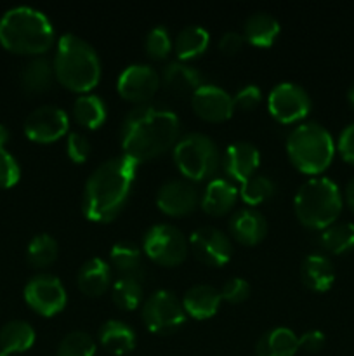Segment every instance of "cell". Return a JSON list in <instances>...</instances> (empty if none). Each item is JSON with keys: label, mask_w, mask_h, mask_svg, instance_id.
I'll use <instances>...</instances> for the list:
<instances>
[{"label": "cell", "mask_w": 354, "mask_h": 356, "mask_svg": "<svg viewBox=\"0 0 354 356\" xmlns=\"http://www.w3.org/2000/svg\"><path fill=\"white\" fill-rule=\"evenodd\" d=\"M221 299V292L214 285L194 284L184 292V298L180 301H183L186 315H191L198 320H205L217 313Z\"/></svg>", "instance_id": "ac0fdd59"}, {"label": "cell", "mask_w": 354, "mask_h": 356, "mask_svg": "<svg viewBox=\"0 0 354 356\" xmlns=\"http://www.w3.org/2000/svg\"><path fill=\"white\" fill-rule=\"evenodd\" d=\"M174 162L186 179L203 181L217 172L221 155L210 136L189 132L174 146Z\"/></svg>", "instance_id": "52a82bcc"}, {"label": "cell", "mask_w": 354, "mask_h": 356, "mask_svg": "<svg viewBox=\"0 0 354 356\" xmlns=\"http://www.w3.org/2000/svg\"><path fill=\"white\" fill-rule=\"evenodd\" d=\"M9 138H10L9 129H7L3 124H0V148H3V145L9 141Z\"/></svg>", "instance_id": "bcb514c9"}, {"label": "cell", "mask_w": 354, "mask_h": 356, "mask_svg": "<svg viewBox=\"0 0 354 356\" xmlns=\"http://www.w3.org/2000/svg\"><path fill=\"white\" fill-rule=\"evenodd\" d=\"M260 97H262V90L253 83H248V86L238 89L233 99H235V106L243 108V110H253L260 103Z\"/></svg>", "instance_id": "60d3db41"}, {"label": "cell", "mask_w": 354, "mask_h": 356, "mask_svg": "<svg viewBox=\"0 0 354 356\" xmlns=\"http://www.w3.org/2000/svg\"><path fill=\"white\" fill-rule=\"evenodd\" d=\"M137 163L127 156H113L92 170L83 186L82 211L90 221L106 222L120 214L128 200Z\"/></svg>", "instance_id": "7a4b0ae2"}, {"label": "cell", "mask_w": 354, "mask_h": 356, "mask_svg": "<svg viewBox=\"0 0 354 356\" xmlns=\"http://www.w3.org/2000/svg\"><path fill=\"white\" fill-rule=\"evenodd\" d=\"M347 101H349L351 106L354 108V83L349 87V89H347Z\"/></svg>", "instance_id": "7dc6e473"}, {"label": "cell", "mask_w": 354, "mask_h": 356, "mask_svg": "<svg viewBox=\"0 0 354 356\" xmlns=\"http://www.w3.org/2000/svg\"><path fill=\"white\" fill-rule=\"evenodd\" d=\"M346 202H347V205L351 207V211L354 212V177L349 181V183H347V186H346Z\"/></svg>", "instance_id": "f6af8a7d"}, {"label": "cell", "mask_w": 354, "mask_h": 356, "mask_svg": "<svg viewBox=\"0 0 354 356\" xmlns=\"http://www.w3.org/2000/svg\"><path fill=\"white\" fill-rule=\"evenodd\" d=\"M0 356H9L7 353H3V351H0Z\"/></svg>", "instance_id": "c3c4849f"}, {"label": "cell", "mask_w": 354, "mask_h": 356, "mask_svg": "<svg viewBox=\"0 0 354 356\" xmlns=\"http://www.w3.org/2000/svg\"><path fill=\"white\" fill-rule=\"evenodd\" d=\"M158 87L160 75L153 66L144 65V63L128 65L120 73L117 82V89L121 94V97L142 104H146V101L155 96Z\"/></svg>", "instance_id": "5bb4252c"}, {"label": "cell", "mask_w": 354, "mask_h": 356, "mask_svg": "<svg viewBox=\"0 0 354 356\" xmlns=\"http://www.w3.org/2000/svg\"><path fill=\"white\" fill-rule=\"evenodd\" d=\"M19 177L21 169L17 160L6 148H0V188L14 186Z\"/></svg>", "instance_id": "74e56055"}, {"label": "cell", "mask_w": 354, "mask_h": 356, "mask_svg": "<svg viewBox=\"0 0 354 356\" xmlns=\"http://www.w3.org/2000/svg\"><path fill=\"white\" fill-rule=\"evenodd\" d=\"M21 86L26 92H45L47 89H51L52 82L56 79L54 66L44 56H37V58L30 59L26 65L21 70Z\"/></svg>", "instance_id": "4316f807"}, {"label": "cell", "mask_w": 354, "mask_h": 356, "mask_svg": "<svg viewBox=\"0 0 354 356\" xmlns=\"http://www.w3.org/2000/svg\"><path fill=\"white\" fill-rule=\"evenodd\" d=\"M0 44L10 52L37 58L54 44V26L42 10L12 7L0 17Z\"/></svg>", "instance_id": "3957f363"}, {"label": "cell", "mask_w": 354, "mask_h": 356, "mask_svg": "<svg viewBox=\"0 0 354 356\" xmlns=\"http://www.w3.org/2000/svg\"><path fill=\"white\" fill-rule=\"evenodd\" d=\"M189 243L194 256L210 266H222L233 256V243L229 236L214 226H200L194 229Z\"/></svg>", "instance_id": "4fadbf2b"}, {"label": "cell", "mask_w": 354, "mask_h": 356, "mask_svg": "<svg viewBox=\"0 0 354 356\" xmlns=\"http://www.w3.org/2000/svg\"><path fill=\"white\" fill-rule=\"evenodd\" d=\"M76 122L87 129H97L106 120V104L96 94H80L73 103Z\"/></svg>", "instance_id": "4dcf8cb0"}, {"label": "cell", "mask_w": 354, "mask_h": 356, "mask_svg": "<svg viewBox=\"0 0 354 356\" xmlns=\"http://www.w3.org/2000/svg\"><path fill=\"white\" fill-rule=\"evenodd\" d=\"M302 282L314 292H326L335 282V268L323 254H309L301 264Z\"/></svg>", "instance_id": "7402d4cb"}, {"label": "cell", "mask_w": 354, "mask_h": 356, "mask_svg": "<svg viewBox=\"0 0 354 356\" xmlns=\"http://www.w3.org/2000/svg\"><path fill=\"white\" fill-rule=\"evenodd\" d=\"M35 343V329L24 320H10L0 329V351L23 353Z\"/></svg>", "instance_id": "83f0119b"}, {"label": "cell", "mask_w": 354, "mask_h": 356, "mask_svg": "<svg viewBox=\"0 0 354 356\" xmlns=\"http://www.w3.org/2000/svg\"><path fill=\"white\" fill-rule=\"evenodd\" d=\"M294 209L302 225L312 229H325L337 221L342 211L340 188L330 177H311L295 193Z\"/></svg>", "instance_id": "5b68a950"}, {"label": "cell", "mask_w": 354, "mask_h": 356, "mask_svg": "<svg viewBox=\"0 0 354 356\" xmlns=\"http://www.w3.org/2000/svg\"><path fill=\"white\" fill-rule=\"evenodd\" d=\"M172 49V38L165 26H155L146 37V51L151 58L162 59Z\"/></svg>", "instance_id": "8d00e7d4"}, {"label": "cell", "mask_w": 354, "mask_h": 356, "mask_svg": "<svg viewBox=\"0 0 354 356\" xmlns=\"http://www.w3.org/2000/svg\"><path fill=\"white\" fill-rule=\"evenodd\" d=\"M325 334L321 330H307L298 337V350H304L307 353H316L325 346Z\"/></svg>", "instance_id": "7bdbcfd3"}, {"label": "cell", "mask_w": 354, "mask_h": 356, "mask_svg": "<svg viewBox=\"0 0 354 356\" xmlns=\"http://www.w3.org/2000/svg\"><path fill=\"white\" fill-rule=\"evenodd\" d=\"M229 229L238 242L255 245L266 236L267 221L255 209H238L229 219Z\"/></svg>", "instance_id": "ffe728a7"}, {"label": "cell", "mask_w": 354, "mask_h": 356, "mask_svg": "<svg viewBox=\"0 0 354 356\" xmlns=\"http://www.w3.org/2000/svg\"><path fill=\"white\" fill-rule=\"evenodd\" d=\"M208 42H210V35L203 26L187 24L177 31L174 38V51L180 61H187L200 56L208 47Z\"/></svg>", "instance_id": "f1b7e54d"}, {"label": "cell", "mask_w": 354, "mask_h": 356, "mask_svg": "<svg viewBox=\"0 0 354 356\" xmlns=\"http://www.w3.org/2000/svg\"><path fill=\"white\" fill-rule=\"evenodd\" d=\"M90 149H92V145H90L89 138L85 134L69 132L68 138H66V153H68L73 162H85L90 155Z\"/></svg>", "instance_id": "f35d334b"}, {"label": "cell", "mask_w": 354, "mask_h": 356, "mask_svg": "<svg viewBox=\"0 0 354 356\" xmlns=\"http://www.w3.org/2000/svg\"><path fill=\"white\" fill-rule=\"evenodd\" d=\"M337 149L346 162L354 163V122L344 127V131L340 132Z\"/></svg>", "instance_id": "b9f144b4"}, {"label": "cell", "mask_w": 354, "mask_h": 356, "mask_svg": "<svg viewBox=\"0 0 354 356\" xmlns=\"http://www.w3.org/2000/svg\"><path fill=\"white\" fill-rule=\"evenodd\" d=\"M76 282H78V287L83 294L101 296L108 287H110V264L104 259H101V257H90V259H87L85 263L82 264V268L78 270Z\"/></svg>", "instance_id": "d4e9b609"}, {"label": "cell", "mask_w": 354, "mask_h": 356, "mask_svg": "<svg viewBox=\"0 0 354 356\" xmlns=\"http://www.w3.org/2000/svg\"><path fill=\"white\" fill-rule=\"evenodd\" d=\"M191 106L198 117L208 122H224L235 111V99L228 90L212 83H203L191 96Z\"/></svg>", "instance_id": "2e32d148"}, {"label": "cell", "mask_w": 354, "mask_h": 356, "mask_svg": "<svg viewBox=\"0 0 354 356\" xmlns=\"http://www.w3.org/2000/svg\"><path fill=\"white\" fill-rule=\"evenodd\" d=\"M298 350V337L288 327H274L264 332L255 344L257 356H294Z\"/></svg>", "instance_id": "603a6c76"}, {"label": "cell", "mask_w": 354, "mask_h": 356, "mask_svg": "<svg viewBox=\"0 0 354 356\" xmlns=\"http://www.w3.org/2000/svg\"><path fill=\"white\" fill-rule=\"evenodd\" d=\"M165 89L176 96L191 94L203 86V76L194 66L187 65L186 61H172L163 68L162 79Z\"/></svg>", "instance_id": "d6986e66"}, {"label": "cell", "mask_w": 354, "mask_h": 356, "mask_svg": "<svg viewBox=\"0 0 354 356\" xmlns=\"http://www.w3.org/2000/svg\"><path fill=\"white\" fill-rule=\"evenodd\" d=\"M250 285L248 282L239 277L228 278L221 287V298H224L229 302H242L248 298Z\"/></svg>", "instance_id": "ab89813d"}, {"label": "cell", "mask_w": 354, "mask_h": 356, "mask_svg": "<svg viewBox=\"0 0 354 356\" xmlns=\"http://www.w3.org/2000/svg\"><path fill=\"white\" fill-rule=\"evenodd\" d=\"M59 247L54 236L49 233H38L30 240L26 247V257L31 266L45 268L52 264L58 257Z\"/></svg>", "instance_id": "d6a6232c"}, {"label": "cell", "mask_w": 354, "mask_h": 356, "mask_svg": "<svg viewBox=\"0 0 354 356\" xmlns=\"http://www.w3.org/2000/svg\"><path fill=\"white\" fill-rule=\"evenodd\" d=\"M260 163V153L255 145L248 141H236L226 148L222 156V169L233 181H246L255 174Z\"/></svg>", "instance_id": "e0dca14e"}, {"label": "cell", "mask_w": 354, "mask_h": 356, "mask_svg": "<svg viewBox=\"0 0 354 356\" xmlns=\"http://www.w3.org/2000/svg\"><path fill=\"white\" fill-rule=\"evenodd\" d=\"M267 108L278 122L294 124L302 120L311 110V97L307 90L295 82H281L271 89Z\"/></svg>", "instance_id": "30bf717a"}, {"label": "cell", "mask_w": 354, "mask_h": 356, "mask_svg": "<svg viewBox=\"0 0 354 356\" xmlns=\"http://www.w3.org/2000/svg\"><path fill=\"white\" fill-rule=\"evenodd\" d=\"M243 38L257 47H269L280 35V21L269 13H253L243 23Z\"/></svg>", "instance_id": "cb8c5ba5"}, {"label": "cell", "mask_w": 354, "mask_h": 356, "mask_svg": "<svg viewBox=\"0 0 354 356\" xmlns=\"http://www.w3.org/2000/svg\"><path fill=\"white\" fill-rule=\"evenodd\" d=\"M96 343L85 330H71L61 339L58 346V356H94Z\"/></svg>", "instance_id": "d590c367"}, {"label": "cell", "mask_w": 354, "mask_h": 356, "mask_svg": "<svg viewBox=\"0 0 354 356\" xmlns=\"http://www.w3.org/2000/svg\"><path fill=\"white\" fill-rule=\"evenodd\" d=\"M66 291L61 280L54 275H35L24 285V301L31 309L44 316L56 315L66 305Z\"/></svg>", "instance_id": "8fae6325"}, {"label": "cell", "mask_w": 354, "mask_h": 356, "mask_svg": "<svg viewBox=\"0 0 354 356\" xmlns=\"http://www.w3.org/2000/svg\"><path fill=\"white\" fill-rule=\"evenodd\" d=\"M68 127V113L56 104H42L24 118V134L35 143L58 141L66 134Z\"/></svg>", "instance_id": "7c38bea8"}, {"label": "cell", "mask_w": 354, "mask_h": 356, "mask_svg": "<svg viewBox=\"0 0 354 356\" xmlns=\"http://www.w3.org/2000/svg\"><path fill=\"white\" fill-rule=\"evenodd\" d=\"M111 299L121 309H135L142 301V285L137 278L120 277L111 289Z\"/></svg>", "instance_id": "836d02e7"}, {"label": "cell", "mask_w": 354, "mask_h": 356, "mask_svg": "<svg viewBox=\"0 0 354 356\" xmlns=\"http://www.w3.org/2000/svg\"><path fill=\"white\" fill-rule=\"evenodd\" d=\"M142 249L155 263L163 266H176L186 259L189 242L177 226L162 222L151 226L144 233Z\"/></svg>", "instance_id": "ba28073f"}, {"label": "cell", "mask_w": 354, "mask_h": 356, "mask_svg": "<svg viewBox=\"0 0 354 356\" xmlns=\"http://www.w3.org/2000/svg\"><path fill=\"white\" fill-rule=\"evenodd\" d=\"M239 190L226 177H214L208 181L201 195V207L210 216H222L236 204Z\"/></svg>", "instance_id": "44dd1931"}, {"label": "cell", "mask_w": 354, "mask_h": 356, "mask_svg": "<svg viewBox=\"0 0 354 356\" xmlns=\"http://www.w3.org/2000/svg\"><path fill=\"white\" fill-rule=\"evenodd\" d=\"M179 118L172 110L158 104L132 108L121 124V149L132 162H146L162 155L177 141Z\"/></svg>", "instance_id": "6da1fadb"}, {"label": "cell", "mask_w": 354, "mask_h": 356, "mask_svg": "<svg viewBox=\"0 0 354 356\" xmlns=\"http://www.w3.org/2000/svg\"><path fill=\"white\" fill-rule=\"evenodd\" d=\"M200 202V191L189 179L165 181L156 191V205L169 216H184L194 211Z\"/></svg>", "instance_id": "9a60e30c"}, {"label": "cell", "mask_w": 354, "mask_h": 356, "mask_svg": "<svg viewBox=\"0 0 354 356\" xmlns=\"http://www.w3.org/2000/svg\"><path fill=\"white\" fill-rule=\"evenodd\" d=\"M97 336L101 344L113 355H125L135 346V332L130 325L120 320H106L99 327Z\"/></svg>", "instance_id": "484cf974"}, {"label": "cell", "mask_w": 354, "mask_h": 356, "mask_svg": "<svg viewBox=\"0 0 354 356\" xmlns=\"http://www.w3.org/2000/svg\"><path fill=\"white\" fill-rule=\"evenodd\" d=\"M52 66L56 79L75 92H87L101 79V61L96 49L73 33L59 38Z\"/></svg>", "instance_id": "277c9868"}, {"label": "cell", "mask_w": 354, "mask_h": 356, "mask_svg": "<svg viewBox=\"0 0 354 356\" xmlns=\"http://www.w3.org/2000/svg\"><path fill=\"white\" fill-rule=\"evenodd\" d=\"M243 44H245V38H243L242 33H238V31H226V33H222L221 40H219V49L224 54L233 56L243 47Z\"/></svg>", "instance_id": "ee69618b"}, {"label": "cell", "mask_w": 354, "mask_h": 356, "mask_svg": "<svg viewBox=\"0 0 354 356\" xmlns=\"http://www.w3.org/2000/svg\"><path fill=\"white\" fill-rule=\"evenodd\" d=\"M110 261L115 268L121 273V277L137 278L142 275L144 263H142V252L137 243L134 242H118L111 247Z\"/></svg>", "instance_id": "f546056e"}, {"label": "cell", "mask_w": 354, "mask_h": 356, "mask_svg": "<svg viewBox=\"0 0 354 356\" xmlns=\"http://www.w3.org/2000/svg\"><path fill=\"white\" fill-rule=\"evenodd\" d=\"M319 245L332 254H344L354 249V222H333L321 229Z\"/></svg>", "instance_id": "1f68e13d"}, {"label": "cell", "mask_w": 354, "mask_h": 356, "mask_svg": "<svg viewBox=\"0 0 354 356\" xmlns=\"http://www.w3.org/2000/svg\"><path fill=\"white\" fill-rule=\"evenodd\" d=\"M142 322L151 332L170 334L186 322L183 301L174 292L160 289L142 302Z\"/></svg>", "instance_id": "9c48e42d"}, {"label": "cell", "mask_w": 354, "mask_h": 356, "mask_svg": "<svg viewBox=\"0 0 354 356\" xmlns=\"http://www.w3.org/2000/svg\"><path fill=\"white\" fill-rule=\"evenodd\" d=\"M274 186L273 179L264 174H253L252 177H248L246 181H243L242 188H239V197L245 204L248 205H259L262 202L269 200L274 195Z\"/></svg>", "instance_id": "e575fe53"}, {"label": "cell", "mask_w": 354, "mask_h": 356, "mask_svg": "<svg viewBox=\"0 0 354 356\" xmlns=\"http://www.w3.org/2000/svg\"><path fill=\"white\" fill-rule=\"evenodd\" d=\"M290 162L301 172L319 174L332 163L335 143L326 127L318 122H304L290 131L287 138Z\"/></svg>", "instance_id": "8992f818"}]
</instances>
